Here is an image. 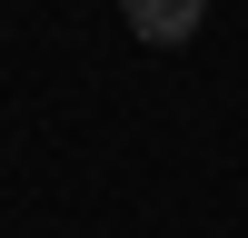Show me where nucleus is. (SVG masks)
Returning a JSON list of instances; mask_svg holds the SVG:
<instances>
[{"mask_svg": "<svg viewBox=\"0 0 248 238\" xmlns=\"http://www.w3.org/2000/svg\"><path fill=\"white\" fill-rule=\"evenodd\" d=\"M199 10H209V0H129V30L149 40V50H169V40L199 30Z\"/></svg>", "mask_w": 248, "mask_h": 238, "instance_id": "f257e3e1", "label": "nucleus"}]
</instances>
